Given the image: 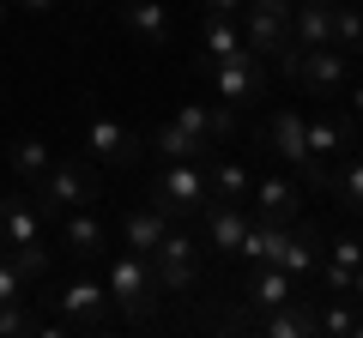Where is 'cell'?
Wrapping results in <instances>:
<instances>
[{
	"label": "cell",
	"instance_id": "1",
	"mask_svg": "<svg viewBox=\"0 0 363 338\" xmlns=\"http://www.w3.org/2000/svg\"><path fill=\"white\" fill-rule=\"evenodd\" d=\"M30 194H37L49 211H79V206H91V199H104V182H97V169L79 163V157H55Z\"/></svg>",
	"mask_w": 363,
	"mask_h": 338
},
{
	"label": "cell",
	"instance_id": "2",
	"mask_svg": "<svg viewBox=\"0 0 363 338\" xmlns=\"http://www.w3.org/2000/svg\"><path fill=\"white\" fill-rule=\"evenodd\" d=\"M109 302H116L128 320H152L157 314V278H152V260L145 254H116L109 260Z\"/></svg>",
	"mask_w": 363,
	"mask_h": 338
},
{
	"label": "cell",
	"instance_id": "3",
	"mask_svg": "<svg viewBox=\"0 0 363 338\" xmlns=\"http://www.w3.org/2000/svg\"><path fill=\"white\" fill-rule=\"evenodd\" d=\"M260 145H267L279 163L303 169V187H321L327 182V169H315L309 157V133H303V109H272L267 121H260Z\"/></svg>",
	"mask_w": 363,
	"mask_h": 338
},
{
	"label": "cell",
	"instance_id": "4",
	"mask_svg": "<svg viewBox=\"0 0 363 338\" xmlns=\"http://www.w3.org/2000/svg\"><path fill=\"white\" fill-rule=\"evenodd\" d=\"M212 199L206 187V163H164L152 175V206L169 218H200V206Z\"/></svg>",
	"mask_w": 363,
	"mask_h": 338
},
{
	"label": "cell",
	"instance_id": "5",
	"mask_svg": "<svg viewBox=\"0 0 363 338\" xmlns=\"http://www.w3.org/2000/svg\"><path fill=\"white\" fill-rule=\"evenodd\" d=\"M291 6H297V0H242V13H236L242 49L260 54V61H272V54L291 42Z\"/></svg>",
	"mask_w": 363,
	"mask_h": 338
},
{
	"label": "cell",
	"instance_id": "6",
	"mask_svg": "<svg viewBox=\"0 0 363 338\" xmlns=\"http://www.w3.org/2000/svg\"><path fill=\"white\" fill-rule=\"evenodd\" d=\"M200 73L212 78V91H218V103L242 109V103H260V91H267V66H260V54H224V61H206Z\"/></svg>",
	"mask_w": 363,
	"mask_h": 338
},
{
	"label": "cell",
	"instance_id": "7",
	"mask_svg": "<svg viewBox=\"0 0 363 338\" xmlns=\"http://www.w3.org/2000/svg\"><path fill=\"white\" fill-rule=\"evenodd\" d=\"M145 260H152L157 290H194L200 284V242L188 230H176V223H169V235L145 254Z\"/></svg>",
	"mask_w": 363,
	"mask_h": 338
},
{
	"label": "cell",
	"instance_id": "8",
	"mask_svg": "<svg viewBox=\"0 0 363 338\" xmlns=\"http://www.w3.org/2000/svg\"><path fill=\"white\" fill-rule=\"evenodd\" d=\"M345 73H351V54L339 49V42H321V49L297 54V78H291V85H303L315 103H333V97L345 91Z\"/></svg>",
	"mask_w": 363,
	"mask_h": 338
},
{
	"label": "cell",
	"instance_id": "9",
	"mask_svg": "<svg viewBox=\"0 0 363 338\" xmlns=\"http://www.w3.org/2000/svg\"><path fill=\"white\" fill-rule=\"evenodd\" d=\"M109 284H97V278H67L61 290H55V314H61V326H109Z\"/></svg>",
	"mask_w": 363,
	"mask_h": 338
},
{
	"label": "cell",
	"instance_id": "10",
	"mask_svg": "<svg viewBox=\"0 0 363 338\" xmlns=\"http://www.w3.org/2000/svg\"><path fill=\"white\" fill-rule=\"evenodd\" d=\"M303 133H309V157L315 169H327L333 157H345L351 145H357V127H351L345 109H321V115H303ZM327 187V182H321Z\"/></svg>",
	"mask_w": 363,
	"mask_h": 338
},
{
	"label": "cell",
	"instance_id": "11",
	"mask_svg": "<svg viewBox=\"0 0 363 338\" xmlns=\"http://www.w3.org/2000/svg\"><path fill=\"white\" fill-rule=\"evenodd\" d=\"M248 199H255V218H272V223H297L303 218V182L297 175H255Z\"/></svg>",
	"mask_w": 363,
	"mask_h": 338
},
{
	"label": "cell",
	"instance_id": "12",
	"mask_svg": "<svg viewBox=\"0 0 363 338\" xmlns=\"http://www.w3.org/2000/svg\"><path fill=\"white\" fill-rule=\"evenodd\" d=\"M200 218H206L200 247H212V254H236V247H242V230H248V206L242 199H206Z\"/></svg>",
	"mask_w": 363,
	"mask_h": 338
},
{
	"label": "cell",
	"instance_id": "13",
	"mask_svg": "<svg viewBox=\"0 0 363 338\" xmlns=\"http://www.w3.org/2000/svg\"><path fill=\"white\" fill-rule=\"evenodd\" d=\"M85 151L97 157V163L128 169L133 157H140V133H128L121 121H109V115H91V121H85Z\"/></svg>",
	"mask_w": 363,
	"mask_h": 338
},
{
	"label": "cell",
	"instance_id": "14",
	"mask_svg": "<svg viewBox=\"0 0 363 338\" xmlns=\"http://www.w3.org/2000/svg\"><path fill=\"white\" fill-rule=\"evenodd\" d=\"M0 247H43V206H37V194L0 199Z\"/></svg>",
	"mask_w": 363,
	"mask_h": 338
},
{
	"label": "cell",
	"instance_id": "15",
	"mask_svg": "<svg viewBox=\"0 0 363 338\" xmlns=\"http://www.w3.org/2000/svg\"><path fill=\"white\" fill-rule=\"evenodd\" d=\"M321 242H327V235L315 230V223H303V218L285 223V242H279V260H272V266H285V272L303 284V278L321 266Z\"/></svg>",
	"mask_w": 363,
	"mask_h": 338
},
{
	"label": "cell",
	"instance_id": "16",
	"mask_svg": "<svg viewBox=\"0 0 363 338\" xmlns=\"http://www.w3.org/2000/svg\"><path fill=\"white\" fill-rule=\"evenodd\" d=\"M242 296H248V308H255V314H272V308H285V302L297 296V278H291L285 266H272V260H260L255 272H248Z\"/></svg>",
	"mask_w": 363,
	"mask_h": 338
},
{
	"label": "cell",
	"instance_id": "17",
	"mask_svg": "<svg viewBox=\"0 0 363 338\" xmlns=\"http://www.w3.org/2000/svg\"><path fill=\"white\" fill-rule=\"evenodd\" d=\"M61 247L73 254V260H97V254H109V223L91 218V206L67 211L61 218Z\"/></svg>",
	"mask_w": 363,
	"mask_h": 338
},
{
	"label": "cell",
	"instance_id": "18",
	"mask_svg": "<svg viewBox=\"0 0 363 338\" xmlns=\"http://www.w3.org/2000/svg\"><path fill=\"white\" fill-rule=\"evenodd\" d=\"M121 30H128L133 42H145V49H164L169 42V13L157 6V0H121Z\"/></svg>",
	"mask_w": 363,
	"mask_h": 338
},
{
	"label": "cell",
	"instance_id": "19",
	"mask_svg": "<svg viewBox=\"0 0 363 338\" xmlns=\"http://www.w3.org/2000/svg\"><path fill=\"white\" fill-rule=\"evenodd\" d=\"M327 194H333L345 211H363V145H351L345 157L327 163Z\"/></svg>",
	"mask_w": 363,
	"mask_h": 338
},
{
	"label": "cell",
	"instance_id": "20",
	"mask_svg": "<svg viewBox=\"0 0 363 338\" xmlns=\"http://www.w3.org/2000/svg\"><path fill=\"white\" fill-rule=\"evenodd\" d=\"M291 42L297 49L333 42V0H303V6H291Z\"/></svg>",
	"mask_w": 363,
	"mask_h": 338
},
{
	"label": "cell",
	"instance_id": "21",
	"mask_svg": "<svg viewBox=\"0 0 363 338\" xmlns=\"http://www.w3.org/2000/svg\"><path fill=\"white\" fill-rule=\"evenodd\" d=\"M169 223H176L169 211H157V206H133L128 218H121V242H128L133 254H152V247L169 235Z\"/></svg>",
	"mask_w": 363,
	"mask_h": 338
},
{
	"label": "cell",
	"instance_id": "22",
	"mask_svg": "<svg viewBox=\"0 0 363 338\" xmlns=\"http://www.w3.org/2000/svg\"><path fill=\"white\" fill-rule=\"evenodd\" d=\"M260 332H272V338H309L315 332V296H291L285 308L260 314Z\"/></svg>",
	"mask_w": 363,
	"mask_h": 338
},
{
	"label": "cell",
	"instance_id": "23",
	"mask_svg": "<svg viewBox=\"0 0 363 338\" xmlns=\"http://www.w3.org/2000/svg\"><path fill=\"white\" fill-rule=\"evenodd\" d=\"M224 54H242V25H236V18L200 13V66H206V61H224Z\"/></svg>",
	"mask_w": 363,
	"mask_h": 338
},
{
	"label": "cell",
	"instance_id": "24",
	"mask_svg": "<svg viewBox=\"0 0 363 338\" xmlns=\"http://www.w3.org/2000/svg\"><path fill=\"white\" fill-rule=\"evenodd\" d=\"M206 187H212V199H248L255 175H248L236 157H206Z\"/></svg>",
	"mask_w": 363,
	"mask_h": 338
},
{
	"label": "cell",
	"instance_id": "25",
	"mask_svg": "<svg viewBox=\"0 0 363 338\" xmlns=\"http://www.w3.org/2000/svg\"><path fill=\"white\" fill-rule=\"evenodd\" d=\"M152 145L169 157V163H206V139L188 133V127H176V121H164V127L152 133Z\"/></svg>",
	"mask_w": 363,
	"mask_h": 338
},
{
	"label": "cell",
	"instance_id": "26",
	"mask_svg": "<svg viewBox=\"0 0 363 338\" xmlns=\"http://www.w3.org/2000/svg\"><path fill=\"white\" fill-rule=\"evenodd\" d=\"M6 163H13V175H18V182H30V187H37V182H43V169L55 163V151H49L43 139H13Z\"/></svg>",
	"mask_w": 363,
	"mask_h": 338
},
{
	"label": "cell",
	"instance_id": "27",
	"mask_svg": "<svg viewBox=\"0 0 363 338\" xmlns=\"http://www.w3.org/2000/svg\"><path fill=\"white\" fill-rule=\"evenodd\" d=\"M351 326H357V302H345V296H315V332L345 338Z\"/></svg>",
	"mask_w": 363,
	"mask_h": 338
},
{
	"label": "cell",
	"instance_id": "28",
	"mask_svg": "<svg viewBox=\"0 0 363 338\" xmlns=\"http://www.w3.org/2000/svg\"><path fill=\"white\" fill-rule=\"evenodd\" d=\"M333 42L351 54V61L363 54V6H339L333 0Z\"/></svg>",
	"mask_w": 363,
	"mask_h": 338
},
{
	"label": "cell",
	"instance_id": "29",
	"mask_svg": "<svg viewBox=\"0 0 363 338\" xmlns=\"http://www.w3.org/2000/svg\"><path fill=\"white\" fill-rule=\"evenodd\" d=\"M0 254H6L25 278H43V272H49V247H0Z\"/></svg>",
	"mask_w": 363,
	"mask_h": 338
},
{
	"label": "cell",
	"instance_id": "30",
	"mask_svg": "<svg viewBox=\"0 0 363 338\" xmlns=\"http://www.w3.org/2000/svg\"><path fill=\"white\" fill-rule=\"evenodd\" d=\"M25 284H30V278L18 272L6 254H0V302H25Z\"/></svg>",
	"mask_w": 363,
	"mask_h": 338
},
{
	"label": "cell",
	"instance_id": "31",
	"mask_svg": "<svg viewBox=\"0 0 363 338\" xmlns=\"http://www.w3.org/2000/svg\"><path fill=\"white\" fill-rule=\"evenodd\" d=\"M0 332H43V326L25 314V302H0Z\"/></svg>",
	"mask_w": 363,
	"mask_h": 338
},
{
	"label": "cell",
	"instance_id": "32",
	"mask_svg": "<svg viewBox=\"0 0 363 338\" xmlns=\"http://www.w3.org/2000/svg\"><path fill=\"white\" fill-rule=\"evenodd\" d=\"M200 13H212V18H236V13H242V0H200Z\"/></svg>",
	"mask_w": 363,
	"mask_h": 338
},
{
	"label": "cell",
	"instance_id": "33",
	"mask_svg": "<svg viewBox=\"0 0 363 338\" xmlns=\"http://www.w3.org/2000/svg\"><path fill=\"white\" fill-rule=\"evenodd\" d=\"M18 13H55V6H61V0H13Z\"/></svg>",
	"mask_w": 363,
	"mask_h": 338
},
{
	"label": "cell",
	"instance_id": "34",
	"mask_svg": "<svg viewBox=\"0 0 363 338\" xmlns=\"http://www.w3.org/2000/svg\"><path fill=\"white\" fill-rule=\"evenodd\" d=\"M351 302H357V308H363V266H357V272H351Z\"/></svg>",
	"mask_w": 363,
	"mask_h": 338
},
{
	"label": "cell",
	"instance_id": "35",
	"mask_svg": "<svg viewBox=\"0 0 363 338\" xmlns=\"http://www.w3.org/2000/svg\"><path fill=\"white\" fill-rule=\"evenodd\" d=\"M351 109H357V115H363V85H351Z\"/></svg>",
	"mask_w": 363,
	"mask_h": 338
},
{
	"label": "cell",
	"instance_id": "36",
	"mask_svg": "<svg viewBox=\"0 0 363 338\" xmlns=\"http://www.w3.org/2000/svg\"><path fill=\"white\" fill-rule=\"evenodd\" d=\"M6 18H13V0H0V25H6Z\"/></svg>",
	"mask_w": 363,
	"mask_h": 338
},
{
	"label": "cell",
	"instance_id": "37",
	"mask_svg": "<svg viewBox=\"0 0 363 338\" xmlns=\"http://www.w3.org/2000/svg\"><path fill=\"white\" fill-rule=\"evenodd\" d=\"M73 6H104V0H73Z\"/></svg>",
	"mask_w": 363,
	"mask_h": 338
}]
</instances>
